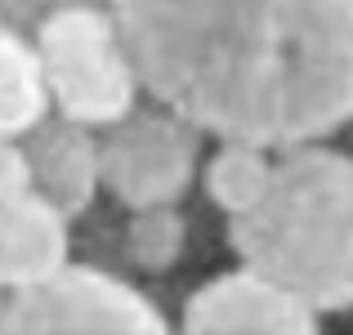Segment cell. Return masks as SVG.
Returning <instances> with one entry per match:
<instances>
[{
    "instance_id": "1",
    "label": "cell",
    "mask_w": 353,
    "mask_h": 335,
    "mask_svg": "<svg viewBox=\"0 0 353 335\" xmlns=\"http://www.w3.org/2000/svg\"><path fill=\"white\" fill-rule=\"evenodd\" d=\"M148 99L210 139H331L353 116V0H108Z\"/></svg>"
},
{
    "instance_id": "9",
    "label": "cell",
    "mask_w": 353,
    "mask_h": 335,
    "mask_svg": "<svg viewBox=\"0 0 353 335\" xmlns=\"http://www.w3.org/2000/svg\"><path fill=\"white\" fill-rule=\"evenodd\" d=\"M273 165H277V148L255 143V139H215L201 156L197 183L219 215L237 219L264 197Z\"/></svg>"
},
{
    "instance_id": "13",
    "label": "cell",
    "mask_w": 353,
    "mask_h": 335,
    "mask_svg": "<svg viewBox=\"0 0 353 335\" xmlns=\"http://www.w3.org/2000/svg\"><path fill=\"white\" fill-rule=\"evenodd\" d=\"M32 183V170H27V152H23V139H0V201L9 192L27 188Z\"/></svg>"
},
{
    "instance_id": "5",
    "label": "cell",
    "mask_w": 353,
    "mask_h": 335,
    "mask_svg": "<svg viewBox=\"0 0 353 335\" xmlns=\"http://www.w3.org/2000/svg\"><path fill=\"white\" fill-rule=\"evenodd\" d=\"M170 318L148 291L99 264H59L32 286L5 291L0 331H165Z\"/></svg>"
},
{
    "instance_id": "15",
    "label": "cell",
    "mask_w": 353,
    "mask_h": 335,
    "mask_svg": "<svg viewBox=\"0 0 353 335\" xmlns=\"http://www.w3.org/2000/svg\"><path fill=\"white\" fill-rule=\"evenodd\" d=\"M0 304H5V291H0Z\"/></svg>"
},
{
    "instance_id": "11",
    "label": "cell",
    "mask_w": 353,
    "mask_h": 335,
    "mask_svg": "<svg viewBox=\"0 0 353 335\" xmlns=\"http://www.w3.org/2000/svg\"><path fill=\"white\" fill-rule=\"evenodd\" d=\"M188 250V215L183 201L174 206H139L125 210L121 223V255L139 273H170Z\"/></svg>"
},
{
    "instance_id": "3",
    "label": "cell",
    "mask_w": 353,
    "mask_h": 335,
    "mask_svg": "<svg viewBox=\"0 0 353 335\" xmlns=\"http://www.w3.org/2000/svg\"><path fill=\"white\" fill-rule=\"evenodd\" d=\"M54 112L103 130L143 99L130 45L108 0H77L41 18L32 32Z\"/></svg>"
},
{
    "instance_id": "2",
    "label": "cell",
    "mask_w": 353,
    "mask_h": 335,
    "mask_svg": "<svg viewBox=\"0 0 353 335\" xmlns=\"http://www.w3.org/2000/svg\"><path fill=\"white\" fill-rule=\"evenodd\" d=\"M228 246L318 318L353 313V152L331 139L277 148L264 197L228 219Z\"/></svg>"
},
{
    "instance_id": "14",
    "label": "cell",
    "mask_w": 353,
    "mask_h": 335,
    "mask_svg": "<svg viewBox=\"0 0 353 335\" xmlns=\"http://www.w3.org/2000/svg\"><path fill=\"white\" fill-rule=\"evenodd\" d=\"M349 130H353V116H349ZM349 152H353V148H349Z\"/></svg>"
},
{
    "instance_id": "12",
    "label": "cell",
    "mask_w": 353,
    "mask_h": 335,
    "mask_svg": "<svg viewBox=\"0 0 353 335\" xmlns=\"http://www.w3.org/2000/svg\"><path fill=\"white\" fill-rule=\"evenodd\" d=\"M63 5H77V0H0V27L32 36L41 27V18L63 9Z\"/></svg>"
},
{
    "instance_id": "4",
    "label": "cell",
    "mask_w": 353,
    "mask_h": 335,
    "mask_svg": "<svg viewBox=\"0 0 353 335\" xmlns=\"http://www.w3.org/2000/svg\"><path fill=\"white\" fill-rule=\"evenodd\" d=\"M206 130L157 99H139L125 116L99 130L103 192L121 210L174 206L192 192L206 156Z\"/></svg>"
},
{
    "instance_id": "8",
    "label": "cell",
    "mask_w": 353,
    "mask_h": 335,
    "mask_svg": "<svg viewBox=\"0 0 353 335\" xmlns=\"http://www.w3.org/2000/svg\"><path fill=\"white\" fill-rule=\"evenodd\" d=\"M72 223L27 183L0 201V291H18L72 259Z\"/></svg>"
},
{
    "instance_id": "6",
    "label": "cell",
    "mask_w": 353,
    "mask_h": 335,
    "mask_svg": "<svg viewBox=\"0 0 353 335\" xmlns=\"http://www.w3.org/2000/svg\"><path fill=\"white\" fill-rule=\"evenodd\" d=\"M183 331H268V335H309L322 327V318L300 300L295 291H286L277 277H268L264 268L241 264L228 273H215L183 300L179 313Z\"/></svg>"
},
{
    "instance_id": "10",
    "label": "cell",
    "mask_w": 353,
    "mask_h": 335,
    "mask_svg": "<svg viewBox=\"0 0 353 335\" xmlns=\"http://www.w3.org/2000/svg\"><path fill=\"white\" fill-rule=\"evenodd\" d=\"M54 112L32 36L0 27V139H23Z\"/></svg>"
},
{
    "instance_id": "7",
    "label": "cell",
    "mask_w": 353,
    "mask_h": 335,
    "mask_svg": "<svg viewBox=\"0 0 353 335\" xmlns=\"http://www.w3.org/2000/svg\"><path fill=\"white\" fill-rule=\"evenodd\" d=\"M32 188L50 197L68 219H81L103 197V165H99V130L50 112L32 134H23Z\"/></svg>"
}]
</instances>
